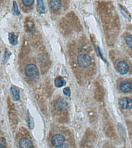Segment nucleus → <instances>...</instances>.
Segmentation results:
<instances>
[{
    "label": "nucleus",
    "mask_w": 132,
    "mask_h": 148,
    "mask_svg": "<svg viewBox=\"0 0 132 148\" xmlns=\"http://www.w3.org/2000/svg\"><path fill=\"white\" fill-rule=\"evenodd\" d=\"M77 64L82 68H86L89 67L92 63L91 58L88 54H82L77 57Z\"/></svg>",
    "instance_id": "1"
},
{
    "label": "nucleus",
    "mask_w": 132,
    "mask_h": 148,
    "mask_svg": "<svg viewBox=\"0 0 132 148\" xmlns=\"http://www.w3.org/2000/svg\"><path fill=\"white\" fill-rule=\"evenodd\" d=\"M24 72L26 75L29 78H34L39 76V71L37 67L34 64H28L24 69Z\"/></svg>",
    "instance_id": "2"
},
{
    "label": "nucleus",
    "mask_w": 132,
    "mask_h": 148,
    "mask_svg": "<svg viewBox=\"0 0 132 148\" xmlns=\"http://www.w3.org/2000/svg\"><path fill=\"white\" fill-rule=\"evenodd\" d=\"M65 142V138L62 134H55L51 139V143L55 147H63Z\"/></svg>",
    "instance_id": "3"
},
{
    "label": "nucleus",
    "mask_w": 132,
    "mask_h": 148,
    "mask_svg": "<svg viewBox=\"0 0 132 148\" xmlns=\"http://www.w3.org/2000/svg\"><path fill=\"white\" fill-rule=\"evenodd\" d=\"M119 104L125 110L132 109V99L129 97H123L119 101Z\"/></svg>",
    "instance_id": "4"
},
{
    "label": "nucleus",
    "mask_w": 132,
    "mask_h": 148,
    "mask_svg": "<svg viewBox=\"0 0 132 148\" xmlns=\"http://www.w3.org/2000/svg\"><path fill=\"white\" fill-rule=\"evenodd\" d=\"M117 72L121 74V75H125L129 71V66L124 61H122L119 62L117 64Z\"/></svg>",
    "instance_id": "5"
},
{
    "label": "nucleus",
    "mask_w": 132,
    "mask_h": 148,
    "mask_svg": "<svg viewBox=\"0 0 132 148\" xmlns=\"http://www.w3.org/2000/svg\"><path fill=\"white\" fill-rule=\"evenodd\" d=\"M55 107L58 110H64L68 106V103L64 98H59L55 102Z\"/></svg>",
    "instance_id": "6"
},
{
    "label": "nucleus",
    "mask_w": 132,
    "mask_h": 148,
    "mask_svg": "<svg viewBox=\"0 0 132 148\" xmlns=\"http://www.w3.org/2000/svg\"><path fill=\"white\" fill-rule=\"evenodd\" d=\"M19 146L21 148H32L33 144L28 138H23L19 141Z\"/></svg>",
    "instance_id": "7"
},
{
    "label": "nucleus",
    "mask_w": 132,
    "mask_h": 148,
    "mask_svg": "<svg viewBox=\"0 0 132 148\" xmlns=\"http://www.w3.org/2000/svg\"><path fill=\"white\" fill-rule=\"evenodd\" d=\"M51 9L54 12L59 10L62 8V2L60 0H51L49 2Z\"/></svg>",
    "instance_id": "8"
},
{
    "label": "nucleus",
    "mask_w": 132,
    "mask_h": 148,
    "mask_svg": "<svg viewBox=\"0 0 132 148\" xmlns=\"http://www.w3.org/2000/svg\"><path fill=\"white\" fill-rule=\"evenodd\" d=\"M131 84L129 82H122L120 84V89L124 93H128L131 90Z\"/></svg>",
    "instance_id": "9"
},
{
    "label": "nucleus",
    "mask_w": 132,
    "mask_h": 148,
    "mask_svg": "<svg viewBox=\"0 0 132 148\" xmlns=\"http://www.w3.org/2000/svg\"><path fill=\"white\" fill-rule=\"evenodd\" d=\"M11 94L12 95V98L14 101H18L20 98V90H19L18 88L15 86H12L10 88Z\"/></svg>",
    "instance_id": "10"
},
{
    "label": "nucleus",
    "mask_w": 132,
    "mask_h": 148,
    "mask_svg": "<svg viewBox=\"0 0 132 148\" xmlns=\"http://www.w3.org/2000/svg\"><path fill=\"white\" fill-rule=\"evenodd\" d=\"M37 10L40 14H45L46 13V8L44 3V0H37Z\"/></svg>",
    "instance_id": "11"
},
{
    "label": "nucleus",
    "mask_w": 132,
    "mask_h": 148,
    "mask_svg": "<svg viewBox=\"0 0 132 148\" xmlns=\"http://www.w3.org/2000/svg\"><path fill=\"white\" fill-rule=\"evenodd\" d=\"M8 40L11 45L16 46L18 44V36L14 33H9L8 35Z\"/></svg>",
    "instance_id": "12"
},
{
    "label": "nucleus",
    "mask_w": 132,
    "mask_h": 148,
    "mask_svg": "<svg viewBox=\"0 0 132 148\" xmlns=\"http://www.w3.org/2000/svg\"><path fill=\"white\" fill-rule=\"evenodd\" d=\"M54 83L57 88H62L66 84V82L64 78L57 77L55 79Z\"/></svg>",
    "instance_id": "13"
},
{
    "label": "nucleus",
    "mask_w": 132,
    "mask_h": 148,
    "mask_svg": "<svg viewBox=\"0 0 132 148\" xmlns=\"http://www.w3.org/2000/svg\"><path fill=\"white\" fill-rule=\"evenodd\" d=\"M119 8H120V10L122 14L123 15V16L125 18H127L128 20H130L131 19V16L129 14V12L127 10V9H125V8H124L122 5H119Z\"/></svg>",
    "instance_id": "14"
},
{
    "label": "nucleus",
    "mask_w": 132,
    "mask_h": 148,
    "mask_svg": "<svg viewBox=\"0 0 132 148\" xmlns=\"http://www.w3.org/2000/svg\"><path fill=\"white\" fill-rule=\"evenodd\" d=\"M27 123L28 124L29 127L32 129L34 128V121H33V118L31 117V115L29 112H27Z\"/></svg>",
    "instance_id": "15"
},
{
    "label": "nucleus",
    "mask_w": 132,
    "mask_h": 148,
    "mask_svg": "<svg viewBox=\"0 0 132 148\" xmlns=\"http://www.w3.org/2000/svg\"><path fill=\"white\" fill-rule=\"evenodd\" d=\"M125 42H126V45H127V46L129 48L132 49V35H130L127 36L125 38Z\"/></svg>",
    "instance_id": "16"
},
{
    "label": "nucleus",
    "mask_w": 132,
    "mask_h": 148,
    "mask_svg": "<svg viewBox=\"0 0 132 148\" xmlns=\"http://www.w3.org/2000/svg\"><path fill=\"white\" fill-rule=\"evenodd\" d=\"M12 12L15 15H20V11L18 10V5L16 3L15 1H14L13 2V8H12Z\"/></svg>",
    "instance_id": "17"
},
{
    "label": "nucleus",
    "mask_w": 132,
    "mask_h": 148,
    "mask_svg": "<svg viewBox=\"0 0 132 148\" xmlns=\"http://www.w3.org/2000/svg\"><path fill=\"white\" fill-rule=\"evenodd\" d=\"M21 1L25 7L28 8L33 5L34 3V0H21Z\"/></svg>",
    "instance_id": "18"
},
{
    "label": "nucleus",
    "mask_w": 132,
    "mask_h": 148,
    "mask_svg": "<svg viewBox=\"0 0 132 148\" xmlns=\"http://www.w3.org/2000/svg\"><path fill=\"white\" fill-rule=\"evenodd\" d=\"M10 55H11V53L10 52V51L9 50H8V49H6L5 51V53H4V61H3L4 64L9 60Z\"/></svg>",
    "instance_id": "19"
},
{
    "label": "nucleus",
    "mask_w": 132,
    "mask_h": 148,
    "mask_svg": "<svg viewBox=\"0 0 132 148\" xmlns=\"http://www.w3.org/2000/svg\"><path fill=\"white\" fill-rule=\"evenodd\" d=\"M63 92H64V94L65 96H66L67 97H70L71 96V90H70V89L66 87L65 88V89H64V90H63Z\"/></svg>",
    "instance_id": "20"
}]
</instances>
